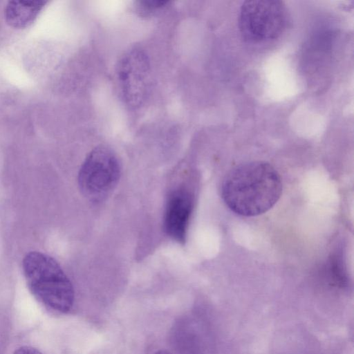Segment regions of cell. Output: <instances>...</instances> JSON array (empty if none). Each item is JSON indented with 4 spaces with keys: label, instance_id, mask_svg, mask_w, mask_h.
Listing matches in <instances>:
<instances>
[{
    "label": "cell",
    "instance_id": "obj_10",
    "mask_svg": "<svg viewBox=\"0 0 354 354\" xmlns=\"http://www.w3.org/2000/svg\"><path fill=\"white\" fill-rule=\"evenodd\" d=\"M154 354H171L169 351L165 350H159L156 351Z\"/></svg>",
    "mask_w": 354,
    "mask_h": 354
},
{
    "label": "cell",
    "instance_id": "obj_7",
    "mask_svg": "<svg viewBox=\"0 0 354 354\" xmlns=\"http://www.w3.org/2000/svg\"><path fill=\"white\" fill-rule=\"evenodd\" d=\"M44 1H12L4 10L6 21L15 28H24L30 26L44 8Z\"/></svg>",
    "mask_w": 354,
    "mask_h": 354
},
{
    "label": "cell",
    "instance_id": "obj_4",
    "mask_svg": "<svg viewBox=\"0 0 354 354\" xmlns=\"http://www.w3.org/2000/svg\"><path fill=\"white\" fill-rule=\"evenodd\" d=\"M120 166L115 153L104 146L93 149L82 163L78 185L84 196L94 202L104 199L115 188Z\"/></svg>",
    "mask_w": 354,
    "mask_h": 354
},
{
    "label": "cell",
    "instance_id": "obj_5",
    "mask_svg": "<svg viewBox=\"0 0 354 354\" xmlns=\"http://www.w3.org/2000/svg\"><path fill=\"white\" fill-rule=\"evenodd\" d=\"M148 56L139 48L125 52L116 66V77L124 103L131 109L140 106L147 99L151 80Z\"/></svg>",
    "mask_w": 354,
    "mask_h": 354
},
{
    "label": "cell",
    "instance_id": "obj_3",
    "mask_svg": "<svg viewBox=\"0 0 354 354\" xmlns=\"http://www.w3.org/2000/svg\"><path fill=\"white\" fill-rule=\"evenodd\" d=\"M287 19L288 12L283 1H245L240 8L239 28L245 41L263 43L280 37L286 29Z\"/></svg>",
    "mask_w": 354,
    "mask_h": 354
},
{
    "label": "cell",
    "instance_id": "obj_1",
    "mask_svg": "<svg viewBox=\"0 0 354 354\" xmlns=\"http://www.w3.org/2000/svg\"><path fill=\"white\" fill-rule=\"evenodd\" d=\"M221 191L224 203L232 211L254 216L274 205L281 194L282 183L270 164L253 161L232 169L225 176Z\"/></svg>",
    "mask_w": 354,
    "mask_h": 354
},
{
    "label": "cell",
    "instance_id": "obj_8",
    "mask_svg": "<svg viewBox=\"0 0 354 354\" xmlns=\"http://www.w3.org/2000/svg\"><path fill=\"white\" fill-rule=\"evenodd\" d=\"M169 1L158 0H143L137 2V10L142 15H147L165 7Z\"/></svg>",
    "mask_w": 354,
    "mask_h": 354
},
{
    "label": "cell",
    "instance_id": "obj_9",
    "mask_svg": "<svg viewBox=\"0 0 354 354\" xmlns=\"http://www.w3.org/2000/svg\"><path fill=\"white\" fill-rule=\"evenodd\" d=\"M13 354H43L35 348L24 346L17 349Z\"/></svg>",
    "mask_w": 354,
    "mask_h": 354
},
{
    "label": "cell",
    "instance_id": "obj_2",
    "mask_svg": "<svg viewBox=\"0 0 354 354\" xmlns=\"http://www.w3.org/2000/svg\"><path fill=\"white\" fill-rule=\"evenodd\" d=\"M23 271L28 287L46 307L61 313L73 308V285L59 264L51 257L31 252L23 260Z\"/></svg>",
    "mask_w": 354,
    "mask_h": 354
},
{
    "label": "cell",
    "instance_id": "obj_6",
    "mask_svg": "<svg viewBox=\"0 0 354 354\" xmlns=\"http://www.w3.org/2000/svg\"><path fill=\"white\" fill-rule=\"evenodd\" d=\"M193 209V198L185 189L172 192L168 198L164 225L167 234L174 241L183 243Z\"/></svg>",
    "mask_w": 354,
    "mask_h": 354
}]
</instances>
